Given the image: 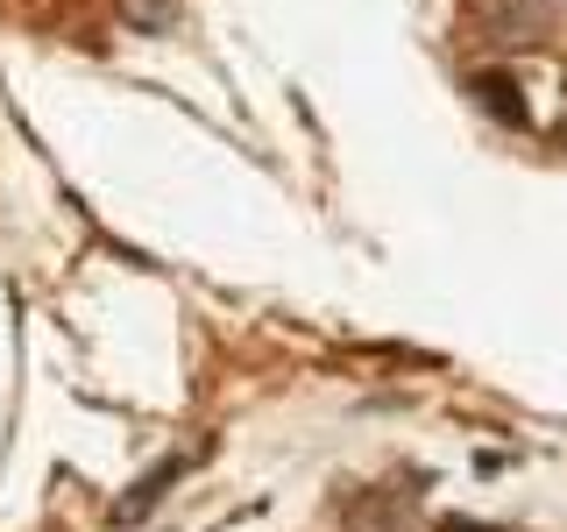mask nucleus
I'll use <instances>...</instances> for the list:
<instances>
[{
  "label": "nucleus",
  "instance_id": "obj_2",
  "mask_svg": "<svg viewBox=\"0 0 567 532\" xmlns=\"http://www.w3.org/2000/svg\"><path fill=\"white\" fill-rule=\"evenodd\" d=\"M468 93L483 100V106H496V114H504L511 129H518V121H525V106H518V85H511V79H496V71H483V79H475Z\"/></svg>",
  "mask_w": 567,
  "mask_h": 532
},
{
  "label": "nucleus",
  "instance_id": "obj_1",
  "mask_svg": "<svg viewBox=\"0 0 567 532\" xmlns=\"http://www.w3.org/2000/svg\"><path fill=\"white\" fill-rule=\"evenodd\" d=\"M185 469H192L185 454L156 461V469H150V475H142V483H135V490H128V497H121V504H114V525H142V519H150V511H156V504H164V497H171V483H177V475H185Z\"/></svg>",
  "mask_w": 567,
  "mask_h": 532
},
{
  "label": "nucleus",
  "instance_id": "obj_3",
  "mask_svg": "<svg viewBox=\"0 0 567 532\" xmlns=\"http://www.w3.org/2000/svg\"><path fill=\"white\" fill-rule=\"evenodd\" d=\"M447 532H483V525H461V519H447Z\"/></svg>",
  "mask_w": 567,
  "mask_h": 532
}]
</instances>
